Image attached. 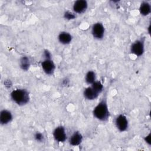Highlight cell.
Returning a JSON list of instances; mask_svg holds the SVG:
<instances>
[{
  "label": "cell",
  "instance_id": "cell-16",
  "mask_svg": "<svg viewBox=\"0 0 151 151\" xmlns=\"http://www.w3.org/2000/svg\"><path fill=\"white\" fill-rule=\"evenodd\" d=\"M91 87L99 94L101 93L103 90V85L100 81H95L91 84Z\"/></svg>",
  "mask_w": 151,
  "mask_h": 151
},
{
  "label": "cell",
  "instance_id": "cell-2",
  "mask_svg": "<svg viewBox=\"0 0 151 151\" xmlns=\"http://www.w3.org/2000/svg\"><path fill=\"white\" fill-rule=\"evenodd\" d=\"M94 116L99 120L105 122L109 117V111L108 106L105 100H101L94 108L93 111Z\"/></svg>",
  "mask_w": 151,
  "mask_h": 151
},
{
  "label": "cell",
  "instance_id": "cell-6",
  "mask_svg": "<svg viewBox=\"0 0 151 151\" xmlns=\"http://www.w3.org/2000/svg\"><path fill=\"white\" fill-rule=\"evenodd\" d=\"M53 137L54 139L60 143L64 142L67 138L65 130L63 126H60L57 127L53 131Z\"/></svg>",
  "mask_w": 151,
  "mask_h": 151
},
{
  "label": "cell",
  "instance_id": "cell-11",
  "mask_svg": "<svg viewBox=\"0 0 151 151\" xmlns=\"http://www.w3.org/2000/svg\"><path fill=\"white\" fill-rule=\"evenodd\" d=\"M99 93H97L91 86L86 88L83 91V96L85 99L88 100H93L96 99L99 96Z\"/></svg>",
  "mask_w": 151,
  "mask_h": 151
},
{
  "label": "cell",
  "instance_id": "cell-13",
  "mask_svg": "<svg viewBox=\"0 0 151 151\" xmlns=\"http://www.w3.org/2000/svg\"><path fill=\"white\" fill-rule=\"evenodd\" d=\"M139 12L143 16H147L150 14L151 12V6L149 2H143L139 6Z\"/></svg>",
  "mask_w": 151,
  "mask_h": 151
},
{
  "label": "cell",
  "instance_id": "cell-10",
  "mask_svg": "<svg viewBox=\"0 0 151 151\" xmlns=\"http://www.w3.org/2000/svg\"><path fill=\"white\" fill-rule=\"evenodd\" d=\"M83 140V136L79 132H74L69 138V143L73 146H78Z\"/></svg>",
  "mask_w": 151,
  "mask_h": 151
},
{
  "label": "cell",
  "instance_id": "cell-8",
  "mask_svg": "<svg viewBox=\"0 0 151 151\" xmlns=\"http://www.w3.org/2000/svg\"><path fill=\"white\" fill-rule=\"evenodd\" d=\"M88 7L87 2L85 0L76 1L73 6V11L77 14H82L84 12Z\"/></svg>",
  "mask_w": 151,
  "mask_h": 151
},
{
  "label": "cell",
  "instance_id": "cell-20",
  "mask_svg": "<svg viewBox=\"0 0 151 151\" xmlns=\"http://www.w3.org/2000/svg\"><path fill=\"white\" fill-rule=\"evenodd\" d=\"M144 140L146 143H147L149 145H150V134L149 133L148 135L145 137Z\"/></svg>",
  "mask_w": 151,
  "mask_h": 151
},
{
  "label": "cell",
  "instance_id": "cell-4",
  "mask_svg": "<svg viewBox=\"0 0 151 151\" xmlns=\"http://www.w3.org/2000/svg\"><path fill=\"white\" fill-rule=\"evenodd\" d=\"M105 29L103 24L96 22L93 24L91 28V34L93 37L97 40H101L104 35Z\"/></svg>",
  "mask_w": 151,
  "mask_h": 151
},
{
  "label": "cell",
  "instance_id": "cell-7",
  "mask_svg": "<svg viewBox=\"0 0 151 151\" xmlns=\"http://www.w3.org/2000/svg\"><path fill=\"white\" fill-rule=\"evenodd\" d=\"M41 67L44 72L47 75H52L54 73L55 65L51 59H45L41 63Z\"/></svg>",
  "mask_w": 151,
  "mask_h": 151
},
{
  "label": "cell",
  "instance_id": "cell-9",
  "mask_svg": "<svg viewBox=\"0 0 151 151\" xmlns=\"http://www.w3.org/2000/svg\"><path fill=\"white\" fill-rule=\"evenodd\" d=\"M12 114L8 110H2L0 113V123L2 125H5L10 123L12 120Z\"/></svg>",
  "mask_w": 151,
  "mask_h": 151
},
{
  "label": "cell",
  "instance_id": "cell-1",
  "mask_svg": "<svg viewBox=\"0 0 151 151\" xmlns=\"http://www.w3.org/2000/svg\"><path fill=\"white\" fill-rule=\"evenodd\" d=\"M11 98L18 105L24 106L29 102V94L25 89L17 88L11 93Z\"/></svg>",
  "mask_w": 151,
  "mask_h": 151
},
{
  "label": "cell",
  "instance_id": "cell-12",
  "mask_svg": "<svg viewBox=\"0 0 151 151\" xmlns=\"http://www.w3.org/2000/svg\"><path fill=\"white\" fill-rule=\"evenodd\" d=\"M58 39L61 44L63 45H67L71 42L73 37L69 32L63 31L59 34L58 36Z\"/></svg>",
  "mask_w": 151,
  "mask_h": 151
},
{
  "label": "cell",
  "instance_id": "cell-17",
  "mask_svg": "<svg viewBox=\"0 0 151 151\" xmlns=\"http://www.w3.org/2000/svg\"><path fill=\"white\" fill-rule=\"evenodd\" d=\"M34 137L35 140L38 142H42L44 140V136L42 133L37 132L34 134Z\"/></svg>",
  "mask_w": 151,
  "mask_h": 151
},
{
  "label": "cell",
  "instance_id": "cell-19",
  "mask_svg": "<svg viewBox=\"0 0 151 151\" xmlns=\"http://www.w3.org/2000/svg\"><path fill=\"white\" fill-rule=\"evenodd\" d=\"M43 55H44L45 59H51V54L50 52L48 50H45L44 51Z\"/></svg>",
  "mask_w": 151,
  "mask_h": 151
},
{
  "label": "cell",
  "instance_id": "cell-5",
  "mask_svg": "<svg viewBox=\"0 0 151 151\" xmlns=\"http://www.w3.org/2000/svg\"><path fill=\"white\" fill-rule=\"evenodd\" d=\"M115 124L119 131L123 132L126 131L129 126L128 120L124 114H119L115 120Z\"/></svg>",
  "mask_w": 151,
  "mask_h": 151
},
{
  "label": "cell",
  "instance_id": "cell-3",
  "mask_svg": "<svg viewBox=\"0 0 151 151\" xmlns=\"http://www.w3.org/2000/svg\"><path fill=\"white\" fill-rule=\"evenodd\" d=\"M131 52L137 57L142 56L145 52V43L143 40L135 41L130 47Z\"/></svg>",
  "mask_w": 151,
  "mask_h": 151
},
{
  "label": "cell",
  "instance_id": "cell-14",
  "mask_svg": "<svg viewBox=\"0 0 151 151\" xmlns=\"http://www.w3.org/2000/svg\"><path fill=\"white\" fill-rule=\"evenodd\" d=\"M31 65V62L29 58L27 56H23L19 60V66L24 71H27L29 70Z\"/></svg>",
  "mask_w": 151,
  "mask_h": 151
},
{
  "label": "cell",
  "instance_id": "cell-18",
  "mask_svg": "<svg viewBox=\"0 0 151 151\" xmlns=\"http://www.w3.org/2000/svg\"><path fill=\"white\" fill-rule=\"evenodd\" d=\"M64 17L67 20H71L76 18V15L70 11H66L64 14Z\"/></svg>",
  "mask_w": 151,
  "mask_h": 151
},
{
  "label": "cell",
  "instance_id": "cell-15",
  "mask_svg": "<svg viewBox=\"0 0 151 151\" xmlns=\"http://www.w3.org/2000/svg\"><path fill=\"white\" fill-rule=\"evenodd\" d=\"M96 78V73L93 71H88L86 76H85V81L88 84H93L95 81Z\"/></svg>",
  "mask_w": 151,
  "mask_h": 151
}]
</instances>
